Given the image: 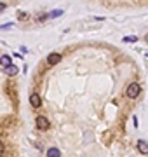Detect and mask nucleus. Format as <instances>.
Wrapping results in <instances>:
<instances>
[{
  "label": "nucleus",
  "mask_w": 148,
  "mask_h": 157,
  "mask_svg": "<svg viewBox=\"0 0 148 157\" xmlns=\"http://www.w3.org/2000/svg\"><path fill=\"white\" fill-rule=\"evenodd\" d=\"M0 65H2L4 68H7V66H10V65H12V60H10V56H7V54H4V56L0 58Z\"/></svg>",
  "instance_id": "obj_6"
},
{
  "label": "nucleus",
  "mask_w": 148,
  "mask_h": 157,
  "mask_svg": "<svg viewBox=\"0 0 148 157\" xmlns=\"http://www.w3.org/2000/svg\"><path fill=\"white\" fill-rule=\"evenodd\" d=\"M4 9H5V4H0V12H2Z\"/></svg>",
  "instance_id": "obj_13"
},
{
  "label": "nucleus",
  "mask_w": 148,
  "mask_h": 157,
  "mask_svg": "<svg viewBox=\"0 0 148 157\" xmlns=\"http://www.w3.org/2000/svg\"><path fill=\"white\" fill-rule=\"evenodd\" d=\"M124 42H138V37H134V35H129V37H124Z\"/></svg>",
  "instance_id": "obj_10"
},
{
  "label": "nucleus",
  "mask_w": 148,
  "mask_h": 157,
  "mask_svg": "<svg viewBox=\"0 0 148 157\" xmlns=\"http://www.w3.org/2000/svg\"><path fill=\"white\" fill-rule=\"evenodd\" d=\"M35 124H37V127H39V129H44V131L51 127V122L45 119V117H44V115H39V117L35 119Z\"/></svg>",
  "instance_id": "obj_2"
},
{
  "label": "nucleus",
  "mask_w": 148,
  "mask_h": 157,
  "mask_svg": "<svg viewBox=\"0 0 148 157\" xmlns=\"http://www.w3.org/2000/svg\"><path fill=\"white\" fill-rule=\"evenodd\" d=\"M4 152H5V145H4V141L0 140V156H2Z\"/></svg>",
  "instance_id": "obj_11"
},
{
  "label": "nucleus",
  "mask_w": 148,
  "mask_h": 157,
  "mask_svg": "<svg viewBox=\"0 0 148 157\" xmlns=\"http://www.w3.org/2000/svg\"><path fill=\"white\" fill-rule=\"evenodd\" d=\"M30 105H31L33 108H39L40 105H42V100H40L39 94H31V96H30Z\"/></svg>",
  "instance_id": "obj_4"
},
{
  "label": "nucleus",
  "mask_w": 148,
  "mask_h": 157,
  "mask_svg": "<svg viewBox=\"0 0 148 157\" xmlns=\"http://www.w3.org/2000/svg\"><path fill=\"white\" fill-rule=\"evenodd\" d=\"M59 61H61V54H58V52H51L47 56V63L49 65H58Z\"/></svg>",
  "instance_id": "obj_3"
},
{
  "label": "nucleus",
  "mask_w": 148,
  "mask_h": 157,
  "mask_svg": "<svg viewBox=\"0 0 148 157\" xmlns=\"http://www.w3.org/2000/svg\"><path fill=\"white\" fill-rule=\"evenodd\" d=\"M61 14H63V10H61V9H56V10H52L49 16H51V18H58V16H61Z\"/></svg>",
  "instance_id": "obj_9"
},
{
  "label": "nucleus",
  "mask_w": 148,
  "mask_h": 157,
  "mask_svg": "<svg viewBox=\"0 0 148 157\" xmlns=\"http://www.w3.org/2000/svg\"><path fill=\"white\" fill-rule=\"evenodd\" d=\"M145 39H147V42H148V33H147V37H145Z\"/></svg>",
  "instance_id": "obj_14"
},
{
  "label": "nucleus",
  "mask_w": 148,
  "mask_h": 157,
  "mask_svg": "<svg viewBox=\"0 0 148 157\" xmlns=\"http://www.w3.org/2000/svg\"><path fill=\"white\" fill-rule=\"evenodd\" d=\"M138 150L141 152V154H145V156H147V154H148V141L139 140V141H138Z\"/></svg>",
  "instance_id": "obj_5"
},
{
  "label": "nucleus",
  "mask_w": 148,
  "mask_h": 157,
  "mask_svg": "<svg viewBox=\"0 0 148 157\" xmlns=\"http://www.w3.org/2000/svg\"><path fill=\"white\" fill-rule=\"evenodd\" d=\"M139 93H141V86H139L138 82L129 84V87H127V96L129 98H138Z\"/></svg>",
  "instance_id": "obj_1"
},
{
  "label": "nucleus",
  "mask_w": 148,
  "mask_h": 157,
  "mask_svg": "<svg viewBox=\"0 0 148 157\" xmlns=\"http://www.w3.org/2000/svg\"><path fill=\"white\" fill-rule=\"evenodd\" d=\"M25 18H28V14H25V12H19V19H25Z\"/></svg>",
  "instance_id": "obj_12"
},
{
  "label": "nucleus",
  "mask_w": 148,
  "mask_h": 157,
  "mask_svg": "<svg viewBox=\"0 0 148 157\" xmlns=\"http://www.w3.org/2000/svg\"><path fill=\"white\" fill-rule=\"evenodd\" d=\"M47 157H61L59 148H49V150H47Z\"/></svg>",
  "instance_id": "obj_7"
},
{
  "label": "nucleus",
  "mask_w": 148,
  "mask_h": 157,
  "mask_svg": "<svg viewBox=\"0 0 148 157\" xmlns=\"http://www.w3.org/2000/svg\"><path fill=\"white\" fill-rule=\"evenodd\" d=\"M5 73H7V75H10V77H14V75L18 73V66H14V65L7 66V68H5Z\"/></svg>",
  "instance_id": "obj_8"
}]
</instances>
